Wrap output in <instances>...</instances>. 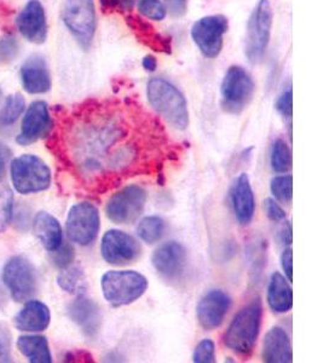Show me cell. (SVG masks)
I'll return each instance as SVG.
<instances>
[{"mask_svg":"<svg viewBox=\"0 0 323 363\" xmlns=\"http://www.w3.org/2000/svg\"><path fill=\"white\" fill-rule=\"evenodd\" d=\"M50 309L39 301H27L13 318V325L21 332H42L50 325Z\"/></svg>","mask_w":323,"mask_h":363,"instance_id":"ffe728a7","label":"cell"},{"mask_svg":"<svg viewBox=\"0 0 323 363\" xmlns=\"http://www.w3.org/2000/svg\"><path fill=\"white\" fill-rule=\"evenodd\" d=\"M17 349L32 363L52 362L47 339L42 335H22L17 339Z\"/></svg>","mask_w":323,"mask_h":363,"instance_id":"d4e9b609","label":"cell"},{"mask_svg":"<svg viewBox=\"0 0 323 363\" xmlns=\"http://www.w3.org/2000/svg\"><path fill=\"white\" fill-rule=\"evenodd\" d=\"M229 194H230L232 212L237 222L242 225L251 223L256 211V200H254L249 176L241 174L239 177L235 178V181L232 182Z\"/></svg>","mask_w":323,"mask_h":363,"instance_id":"d6986e66","label":"cell"},{"mask_svg":"<svg viewBox=\"0 0 323 363\" xmlns=\"http://www.w3.org/2000/svg\"><path fill=\"white\" fill-rule=\"evenodd\" d=\"M256 85L252 75L241 66H232L222 82V106L224 111L239 114L252 101Z\"/></svg>","mask_w":323,"mask_h":363,"instance_id":"9c48e42d","label":"cell"},{"mask_svg":"<svg viewBox=\"0 0 323 363\" xmlns=\"http://www.w3.org/2000/svg\"><path fill=\"white\" fill-rule=\"evenodd\" d=\"M34 234L47 251H55L62 245L63 234L61 224L54 216L45 211L38 212L33 220Z\"/></svg>","mask_w":323,"mask_h":363,"instance_id":"603a6c76","label":"cell"},{"mask_svg":"<svg viewBox=\"0 0 323 363\" xmlns=\"http://www.w3.org/2000/svg\"><path fill=\"white\" fill-rule=\"evenodd\" d=\"M128 21L140 40L145 43L155 51L170 52V42L165 38H162L160 34L155 33L154 29L147 22L142 21V18H138L137 16L128 17Z\"/></svg>","mask_w":323,"mask_h":363,"instance_id":"484cf974","label":"cell"},{"mask_svg":"<svg viewBox=\"0 0 323 363\" xmlns=\"http://www.w3.org/2000/svg\"><path fill=\"white\" fill-rule=\"evenodd\" d=\"M103 296L112 306H129L145 294L148 281L133 270H113L104 274L101 281Z\"/></svg>","mask_w":323,"mask_h":363,"instance_id":"5b68a950","label":"cell"},{"mask_svg":"<svg viewBox=\"0 0 323 363\" xmlns=\"http://www.w3.org/2000/svg\"><path fill=\"white\" fill-rule=\"evenodd\" d=\"M58 157L84 190L95 195L130 178L160 174L176 157L158 125L114 104H92L67 119Z\"/></svg>","mask_w":323,"mask_h":363,"instance_id":"6da1fadb","label":"cell"},{"mask_svg":"<svg viewBox=\"0 0 323 363\" xmlns=\"http://www.w3.org/2000/svg\"><path fill=\"white\" fill-rule=\"evenodd\" d=\"M166 222L159 216H148L137 225V235L147 244H154L165 235Z\"/></svg>","mask_w":323,"mask_h":363,"instance_id":"4316f807","label":"cell"},{"mask_svg":"<svg viewBox=\"0 0 323 363\" xmlns=\"http://www.w3.org/2000/svg\"><path fill=\"white\" fill-rule=\"evenodd\" d=\"M13 194L4 183H0V234L8 229L13 218Z\"/></svg>","mask_w":323,"mask_h":363,"instance_id":"4dcf8cb0","label":"cell"},{"mask_svg":"<svg viewBox=\"0 0 323 363\" xmlns=\"http://www.w3.org/2000/svg\"><path fill=\"white\" fill-rule=\"evenodd\" d=\"M276 109L282 116L292 119V116H293V94H292L290 89L285 91L278 97V102H276Z\"/></svg>","mask_w":323,"mask_h":363,"instance_id":"f35d334b","label":"cell"},{"mask_svg":"<svg viewBox=\"0 0 323 363\" xmlns=\"http://www.w3.org/2000/svg\"><path fill=\"white\" fill-rule=\"evenodd\" d=\"M16 25L28 42L42 44L47 38L45 10L39 0H29L17 17Z\"/></svg>","mask_w":323,"mask_h":363,"instance_id":"e0dca14e","label":"cell"},{"mask_svg":"<svg viewBox=\"0 0 323 363\" xmlns=\"http://www.w3.org/2000/svg\"><path fill=\"white\" fill-rule=\"evenodd\" d=\"M270 190L278 201L290 203L293 199V177L292 176H278L270 183Z\"/></svg>","mask_w":323,"mask_h":363,"instance_id":"1f68e13d","label":"cell"},{"mask_svg":"<svg viewBox=\"0 0 323 363\" xmlns=\"http://www.w3.org/2000/svg\"><path fill=\"white\" fill-rule=\"evenodd\" d=\"M57 284L63 291H66L68 294H76V296L84 294L86 289V279L83 270L78 267L63 270L58 275Z\"/></svg>","mask_w":323,"mask_h":363,"instance_id":"83f0119b","label":"cell"},{"mask_svg":"<svg viewBox=\"0 0 323 363\" xmlns=\"http://www.w3.org/2000/svg\"><path fill=\"white\" fill-rule=\"evenodd\" d=\"M229 21L223 15L205 16L191 28V38L200 52L206 58L218 57L224 44V34L228 32Z\"/></svg>","mask_w":323,"mask_h":363,"instance_id":"7c38bea8","label":"cell"},{"mask_svg":"<svg viewBox=\"0 0 323 363\" xmlns=\"http://www.w3.org/2000/svg\"><path fill=\"white\" fill-rule=\"evenodd\" d=\"M51 259L57 268H68L74 259V250L69 245H61L57 250L52 251Z\"/></svg>","mask_w":323,"mask_h":363,"instance_id":"e575fe53","label":"cell"},{"mask_svg":"<svg viewBox=\"0 0 323 363\" xmlns=\"http://www.w3.org/2000/svg\"><path fill=\"white\" fill-rule=\"evenodd\" d=\"M11 361V333L8 327L0 323V362Z\"/></svg>","mask_w":323,"mask_h":363,"instance_id":"8d00e7d4","label":"cell"},{"mask_svg":"<svg viewBox=\"0 0 323 363\" xmlns=\"http://www.w3.org/2000/svg\"><path fill=\"white\" fill-rule=\"evenodd\" d=\"M152 262L155 270L164 279L178 281L187 269V250L177 241H169L155 250Z\"/></svg>","mask_w":323,"mask_h":363,"instance_id":"5bb4252c","label":"cell"},{"mask_svg":"<svg viewBox=\"0 0 323 363\" xmlns=\"http://www.w3.org/2000/svg\"><path fill=\"white\" fill-rule=\"evenodd\" d=\"M193 361L195 363H213L215 361V342L211 339H203L195 347Z\"/></svg>","mask_w":323,"mask_h":363,"instance_id":"836d02e7","label":"cell"},{"mask_svg":"<svg viewBox=\"0 0 323 363\" xmlns=\"http://www.w3.org/2000/svg\"><path fill=\"white\" fill-rule=\"evenodd\" d=\"M11 155H13L11 149L8 148V145L3 142H0V178L4 177L6 174Z\"/></svg>","mask_w":323,"mask_h":363,"instance_id":"7bdbcfd3","label":"cell"},{"mask_svg":"<svg viewBox=\"0 0 323 363\" xmlns=\"http://www.w3.org/2000/svg\"><path fill=\"white\" fill-rule=\"evenodd\" d=\"M268 304L273 313L283 314L293 306V291L290 281L280 272H273L268 287Z\"/></svg>","mask_w":323,"mask_h":363,"instance_id":"cb8c5ba5","label":"cell"},{"mask_svg":"<svg viewBox=\"0 0 323 363\" xmlns=\"http://www.w3.org/2000/svg\"><path fill=\"white\" fill-rule=\"evenodd\" d=\"M232 308V298L222 289H212L205 294L196 308L198 320L205 330H215L223 323Z\"/></svg>","mask_w":323,"mask_h":363,"instance_id":"2e32d148","label":"cell"},{"mask_svg":"<svg viewBox=\"0 0 323 363\" xmlns=\"http://www.w3.org/2000/svg\"><path fill=\"white\" fill-rule=\"evenodd\" d=\"M281 265L287 280L292 282V280H293V253H292L290 248H287V250L282 252Z\"/></svg>","mask_w":323,"mask_h":363,"instance_id":"b9f144b4","label":"cell"},{"mask_svg":"<svg viewBox=\"0 0 323 363\" xmlns=\"http://www.w3.org/2000/svg\"><path fill=\"white\" fill-rule=\"evenodd\" d=\"M264 210H266L268 218L273 222H281L286 219V212L278 205L273 199H266L264 200Z\"/></svg>","mask_w":323,"mask_h":363,"instance_id":"ab89813d","label":"cell"},{"mask_svg":"<svg viewBox=\"0 0 323 363\" xmlns=\"http://www.w3.org/2000/svg\"><path fill=\"white\" fill-rule=\"evenodd\" d=\"M147 97L154 111L177 130L189 126L187 101L174 84L162 78L150 79L147 85Z\"/></svg>","mask_w":323,"mask_h":363,"instance_id":"7a4b0ae2","label":"cell"},{"mask_svg":"<svg viewBox=\"0 0 323 363\" xmlns=\"http://www.w3.org/2000/svg\"><path fill=\"white\" fill-rule=\"evenodd\" d=\"M13 188L18 194L29 195L49 189L51 171L40 157L25 154L13 159L10 165Z\"/></svg>","mask_w":323,"mask_h":363,"instance_id":"277c9868","label":"cell"},{"mask_svg":"<svg viewBox=\"0 0 323 363\" xmlns=\"http://www.w3.org/2000/svg\"><path fill=\"white\" fill-rule=\"evenodd\" d=\"M263 306L259 298L251 301L232 318L230 326L224 333L225 347L241 356H249L257 342L261 330Z\"/></svg>","mask_w":323,"mask_h":363,"instance_id":"3957f363","label":"cell"},{"mask_svg":"<svg viewBox=\"0 0 323 363\" xmlns=\"http://www.w3.org/2000/svg\"><path fill=\"white\" fill-rule=\"evenodd\" d=\"M68 315L87 337L92 338L100 332L102 323L100 306L84 294H80L75 301H72L68 306Z\"/></svg>","mask_w":323,"mask_h":363,"instance_id":"ac0fdd59","label":"cell"},{"mask_svg":"<svg viewBox=\"0 0 323 363\" xmlns=\"http://www.w3.org/2000/svg\"><path fill=\"white\" fill-rule=\"evenodd\" d=\"M25 99L20 94L8 96L0 109V126H11L25 111Z\"/></svg>","mask_w":323,"mask_h":363,"instance_id":"f546056e","label":"cell"},{"mask_svg":"<svg viewBox=\"0 0 323 363\" xmlns=\"http://www.w3.org/2000/svg\"><path fill=\"white\" fill-rule=\"evenodd\" d=\"M1 96H3V94H1V90H0V101H1Z\"/></svg>","mask_w":323,"mask_h":363,"instance_id":"f6af8a7d","label":"cell"},{"mask_svg":"<svg viewBox=\"0 0 323 363\" xmlns=\"http://www.w3.org/2000/svg\"><path fill=\"white\" fill-rule=\"evenodd\" d=\"M273 26V9L269 0H259L247 23L244 55L252 65H258L266 56Z\"/></svg>","mask_w":323,"mask_h":363,"instance_id":"8992f818","label":"cell"},{"mask_svg":"<svg viewBox=\"0 0 323 363\" xmlns=\"http://www.w3.org/2000/svg\"><path fill=\"white\" fill-rule=\"evenodd\" d=\"M18 51L16 39L13 37H4L0 39V58L3 61H11L15 58Z\"/></svg>","mask_w":323,"mask_h":363,"instance_id":"74e56055","label":"cell"},{"mask_svg":"<svg viewBox=\"0 0 323 363\" xmlns=\"http://www.w3.org/2000/svg\"><path fill=\"white\" fill-rule=\"evenodd\" d=\"M22 86L28 94L40 95L51 89V77L45 60L34 56L26 61L21 68Z\"/></svg>","mask_w":323,"mask_h":363,"instance_id":"44dd1931","label":"cell"},{"mask_svg":"<svg viewBox=\"0 0 323 363\" xmlns=\"http://www.w3.org/2000/svg\"><path fill=\"white\" fill-rule=\"evenodd\" d=\"M101 253L109 264L126 265L141 256V245L128 233L112 229L102 238Z\"/></svg>","mask_w":323,"mask_h":363,"instance_id":"4fadbf2b","label":"cell"},{"mask_svg":"<svg viewBox=\"0 0 323 363\" xmlns=\"http://www.w3.org/2000/svg\"><path fill=\"white\" fill-rule=\"evenodd\" d=\"M100 212L91 203H75L67 217V235L80 246H89L100 231Z\"/></svg>","mask_w":323,"mask_h":363,"instance_id":"8fae6325","label":"cell"},{"mask_svg":"<svg viewBox=\"0 0 323 363\" xmlns=\"http://www.w3.org/2000/svg\"><path fill=\"white\" fill-rule=\"evenodd\" d=\"M142 66L144 68L147 72H154V70L157 69V67H158V62H157V58L154 57V56H145L143 58V61H142Z\"/></svg>","mask_w":323,"mask_h":363,"instance_id":"ee69618b","label":"cell"},{"mask_svg":"<svg viewBox=\"0 0 323 363\" xmlns=\"http://www.w3.org/2000/svg\"><path fill=\"white\" fill-rule=\"evenodd\" d=\"M147 203V191L142 186H126L109 199L106 206L108 219L116 224H130L141 217Z\"/></svg>","mask_w":323,"mask_h":363,"instance_id":"30bf717a","label":"cell"},{"mask_svg":"<svg viewBox=\"0 0 323 363\" xmlns=\"http://www.w3.org/2000/svg\"><path fill=\"white\" fill-rule=\"evenodd\" d=\"M62 20L80 48H83L84 50L90 49L97 28L95 1L64 0L62 6Z\"/></svg>","mask_w":323,"mask_h":363,"instance_id":"52a82bcc","label":"cell"},{"mask_svg":"<svg viewBox=\"0 0 323 363\" xmlns=\"http://www.w3.org/2000/svg\"><path fill=\"white\" fill-rule=\"evenodd\" d=\"M270 164L278 174H286L292 169V152L285 140H276L273 142Z\"/></svg>","mask_w":323,"mask_h":363,"instance_id":"f1b7e54d","label":"cell"},{"mask_svg":"<svg viewBox=\"0 0 323 363\" xmlns=\"http://www.w3.org/2000/svg\"><path fill=\"white\" fill-rule=\"evenodd\" d=\"M138 10L143 16L154 21H162L167 13L162 0H138Z\"/></svg>","mask_w":323,"mask_h":363,"instance_id":"d6a6232c","label":"cell"},{"mask_svg":"<svg viewBox=\"0 0 323 363\" xmlns=\"http://www.w3.org/2000/svg\"><path fill=\"white\" fill-rule=\"evenodd\" d=\"M1 277L11 298L17 303L29 301L37 294V270L26 257H11L5 263Z\"/></svg>","mask_w":323,"mask_h":363,"instance_id":"ba28073f","label":"cell"},{"mask_svg":"<svg viewBox=\"0 0 323 363\" xmlns=\"http://www.w3.org/2000/svg\"><path fill=\"white\" fill-rule=\"evenodd\" d=\"M263 361L269 363H290L293 361L290 335L281 327H273L266 333L263 342Z\"/></svg>","mask_w":323,"mask_h":363,"instance_id":"7402d4cb","label":"cell"},{"mask_svg":"<svg viewBox=\"0 0 323 363\" xmlns=\"http://www.w3.org/2000/svg\"><path fill=\"white\" fill-rule=\"evenodd\" d=\"M49 107L44 101H35L30 104L25 118L22 121L21 133L16 137V142L20 145H33L37 140L49 136L52 130Z\"/></svg>","mask_w":323,"mask_h":363,"instance_id":"9a60e30c","label":"cell"},{"mask_svg":"<svg viewBox=\"0 0 323 363\" xmlns=\"http://www.w3.org/2000/svg\"><path fill=\"white\" fill-rule=\"evenodd\" d=\"M101 6L104 13H130L133 9V0H100Z\"/></svg>","mask_w":323,"mask_h":363,"instance_id":"d590c367","label":"cell"},{"mask_svg":"<svg viewBox=\"0 0 323 363\" xmlns=\"http://www.w3.org/2000/svg\"><path fill=\"white\" fill-rule=\"evenodd\" d=\"M166 13L172 17H182L187 13L188 0H165Z\"/></svg>","mask_w":323,"mask_h":363,"instance_id":"60d3db41","label":"cell"}]
</instances>
